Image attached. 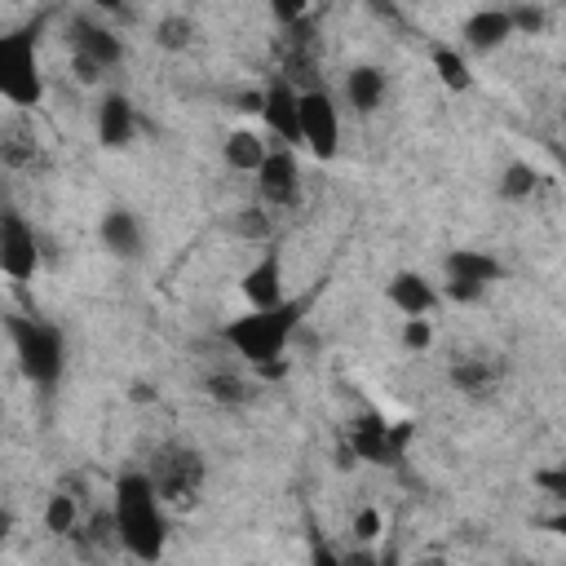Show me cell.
I'll list each match as a JSON object with an SVG mask.
<instances>
[{
  "mask_svg": "<svg viewBox=\"0 0 566 566\" xmlns=\"http://www.w3.org/2000/svg\"><path fill=\"white\" fill-rule=\"evenodd\" d=\"M111 517H115V535L119 548L146 566H155L168 548V517H164V495L155 491L146 469H128L115 478L111 491Z\"/></svg>",
  "mask_w": 566,
  "mask_h": 566,
  "instance_id": "6da1fadb",
  "label": "cell"
},
{
  "mask_svg": "<svg viewBox=\"0 0 566 566\" xmlns=\"http://www.w3.org/2000/svg\"><path fill=\"white\" fill-rule=\"evenodd\" d=\"M305 310H310V296H287V301H279V305H270V310H248V314H239V318H230V323L221 327V340H226L248 367H256L261 376H283V371H287L283 349H287V340L301 332Z\"/></svg>",
  "mask_w": 566,
  "mask_h": 566,
  "instance_id": "7a4b0ae2",
  "label": "cell"
},
{
  "mask_svg": "<svg viewBox=\"0 0 566 566\" xmlns=\"http://www.w3.org/2000/svg\"><path fill=\"white\" fill-rule=\"evenodd\" d=\"M9 340L18 354V367L31 385H57L66 371V340L53 323L40 318H9Z\"/></svg>",
  "mask_w": 566,
  "mask_h": 566,
  "instance_id": "3957f363",
  "label": "cell"
},
{
  "mask_svg": "<svg viewBox=\"0 0 566 566\" xmlns=\"http://www.w3.org/2000/svg\"><path fill=\"white\" fill-rule=\"evenodd\" d=\"M0 97L13 106H40L44 97V75H40L31 27L0 35Z\"/></svg>",
  "mask_w": 566,
  "mask_h": 566,
  "instance_id": "277c9868",
  "label": "cell"
},
{
  "mask_svg": "<svg viewBox=\"0 0 566 566\" xmlns=\"http://www.w3.org/2000/svg\"><path fill=\"white\" fill-rule=\"evenodd\" d=\"M407 442H411V424H407V420L389 424L380 411H363V416H354L349 429H345L349 455H358V460H367V464H398L402 451H407Z\"/></svg>",
  "mask_w": 566,
  "mask_h": 566,
  "instance_id": "5b68a950",
  "label": "cell"
},
{
  "mask_svg": "<svg viewBox=\"0 0 566 566\" xmlns=\"http://www.w3.org/2000/svg\"><path fill=\"white\" fill-rule=\"evenodd\" d=\"M146 473H150L155 491L164 495V504H195V495H199L208 469H203V455H199L195 447L168 442V447L155 455V464H150Z\"/></svg>",
  "mask_w": 566,
  "mask_h": 566,
  "instance_id": "8992f818",
  "label": "cell"
},
{
  "mask_svg": "<svg viewBox=\"0 0 566 566\" xmlns=\"http://www.w3.org/2000/svg\"><path fill=\"white\" fill-rule=\"evenodd\" d=\"M442 274H447V296L460 301V305H469V301H478L491 283L504 279V265H500L491 252H482V248H455V252H447Z\"/></svg>",
  "mask_w": 566,
  "mask_h": 566,
  "instance_id": "52a82bcc",
  "label": "cell"
},
{
  "mask_svg": "<svg viewBox=\"0 0 566 566\" xmlns=\"http://www.w3.org/2000/svg\"><path fill=\"white\" fill-rule=\"evenodd\" d=\"M301 146H310L314 159H332L340 150V111L318 84L301 88Z\"/></svg>",
  "mask_w": 566,
  "mask_h": 566,
  "instance_id": "ba28073f",
  "label": "cell"
},
{
  "mask_svg": "<svg viewBox=\"0 0 566 566\" xmlns=\"http://www.w3.org/2000/svg\"><path fill=\"white\" fill-rule=\"evenodd\" d=\"M71 44H75V71H80V80H97L102 71H111V66L124 62V40L111 27H102V22L80 18L71 27Z\"/></svg>",
  "mask_w": 566,
  "mask_h": 566,
  "instance_id": "9c48e42d",
  "label": "cell"
},
{
  "mask_svg": "<svg viewBox=\"0 0 566 566\" xmlns=\"http://www.w3.org/2000/svg\"><path fill=\"white\" fill-rule=\"evenodd\" d=\"M0 270L13 279V283H27L35 279L40 270V239L31 230V221L22 212H0Z\"/></svg>",
  "mask_w": 566,
  "mask_h": 566,
  "instance_id": "30bf717a",
  "label": "cell"
},
{
  "mask_svg": "<svg viewBox=\"0 0 566 566\" xmlns=\"http://www.w3.org/2000/svg\"><path fill=\"white\" fill-rule=\"evenodd\" d=\"M261 93H265V106H261L265 128H270L283 146H301V88H296L287 75H274Z\"/></svg>",
  "mask_w": 566,
  "mask_h": 566,
  "instance_id": "8fae6325",
  "label": "cell"
},
{
  "mask_svg": "<svg viewBox=\"0 0 566 566\" xmlns=\"http://www.w3.org/2000/svg\"><path fill=\"white\" fill-rule=\"evenodd\" d=\"M256 190L270 208H292L301 199V164H296L292 146H270V155L256 172Z\"/></svg>",
  "mask_w": 566,
  "mask_h": 566,
  "instance_id": "7c38bea8",
  "label": "cell"
},
{
  "mask_svg": "<svg viewBox=\"0 0 566 566\" xmlns=\"http://www.w3.org/2000/svg\"><path fill=\"white\" fill-rule=\"evenodd\" d=\"M239 292L248 296V310H270V305L287 301V292H283V256H279V248H265V252L243 270Z\"/></svg>",
  "mask_w": 566,
  "mask_h": 566,
  "instance_id": "4fadbf2b",
  "label": "cell"
},
{
  "mask_svg": "<svg viewBox=\"0 0 566 566\" xmlns=\"http://www.w3.org/2000/svg\"><path fill=\"white\" fill-rule=\"evenodd\" d=\"M385 296H389V305H394L402 318H429L433 305H438V287H433L420 270H398V274L385 283Z\"/></svg>",
  "mask_w": 566,
  "mask_h": 566,
  "instance_id": "5bb4252c",
  "label": "cell"
},
{
  "mask_svg": "<svg viewBox=\"0 0 566 566\" xmlns=\"http://www.w3.org/2000/svg\"><path fill=\"white\" fill-rule=\"evenodd\" d=\"M504 376V363L491 354V349H473V354H460L451 363V385L469 398H486Z\"/></svg>",
  "mask_w": 566,
  "mask_h": 566,
  "instance_id": "9a60e30c",
  "label": "cell"
},
{
  "mask_svg": "<svg viewBox=\"0 0 566 566\" xmlns=\"http://www.w3.org/2000/svg\"><path fill=\"white\" fill-rule=\"evenodd\" d=\"M133 133H137V111H133V102H128L124 93H106L102 106H97V142L111 146V150H119V146L133 142Z\"/></svg>",
  "mask_w": 566,
  "mask_h": 566,
  "instance_id": "2e32d148",
  "label": "cell"
},
{
  "mask_svg": "<svg viewBox=\"0 0 566 566\" xmlns=\"http://www.w3.org/2000/svg\"><path fill=\"white\" fill-rule=\"evenodd\" d=\"M385 93H389V80H385V71L371 66V62H358V66L345 75V102H349L358 115H376L380 102H385Z\"/></svg>",
  "mask_w": 566,
  "mask_h": 566,
  "instance_id": "e0dca14e",
  "label": "cell"
},
{
  "mask_svg": "<svg viewBox=\"0 0 566 566\" xmlns=\"http://www.w3.org/2000/svg\"><path fill=\"white\" fill-rule=\"evenodd\" d=\"M509 35H517V31H513L509 9H473V13L464 18V44H469V49H478V53L500 49Z\"/></svg>",
  "mask_w": 566,
  "mask_h": 566,
  "instance_id": "ac0fdd59",
  "label": "cell"
},
{
  "mask_svg": "<svg viewBox=\"0 0 566 566\" xmlns=\"http://www.w3.org/2000/svg\"><path fill=\"white\" fill-rule=\"evenodd\" d=\"M97 234H102L106 252H111V256H119V261H128V256H137V252H142V221H137L128 208H111V212L102 217Z\"/></svg>",
  "mask_w": 566,
  "mask_h": 566,
  "instance_id": "d6986e66",
  "label": "cell"
},
{
  "mask_svg": "<svg viewBox=\"0 0 566 566\" xmlns=\"http://www.w3.org/2000/svg\"><path fill=\"white\" fill-rule=\"evenodd\" d=\"M265 155H270L265 137L252 133V128H234V133L226 137V164H230L234 172H261Z\"/></svg>",
  "mask_w": 566,
  "mask_h": 566,
  "instance_id": "ffe728a7",
  "label": "cell"
},
{
  "mask_svg": "<svg viewBox=\"0 0 566 566\" xmlns=\"http://www.w3.org/2000/svg\"><path fill=\"white\" fill-rule=\"evenodd\" d=\"M203 394H208L212 402H221V407H243V402L256 398V385H252L248 376H239V371H212V376L203 380Z\"/></svg>",
  "mask_w": 566,
  "mask_h": 566,
  "instance_id": "44dd1931",
  "label": "cell"
},
{
  "mask_svg": "<svg viewBox=\"0 0 566 566\" xmlns=\"http://www.w3.org/2000/svg\"><path fill=\"white\" fill-rule=\"evenodd\" d=\"M433 71H438V80H442L451 93H464V88L473 84L464 53H460V49H451V44H433Z\"/></svg>",
  "mask_w": 566,
  "mask_h": 566,
  "instance_id": "7402d4cb",
  "label": "cell"
},
{
  "mask_svg": "<svg viewBox=\"0 0 566 566\" xmlns=\"http://www.w3.org/2000/svg\"><path fill=\"white\" fill-rule=\"evenodd\" d=\"M44 526L53 535H80V500L66 491H53L44 504Z\"/></svg>",
  "mask_w": 566,
  "mask_h": 566,
  "instance_id": "603a6c76",
  "label": "cell"
},
{
  "mask_svg": "<svg viewBox=\"0 0 566 566\" xmlns=\"http://www.w3.org/2000/svg\"><path fill=\"white\" fill-rule=\"evenodd\" d=\"M535 168L526 164V159H513L509 168H504V177H500V199H509V203H522V199H531L535 195Z\"/></svg>",
  "mask_w": 566,
  "mask_h": 566,
  "instance_id": "cb8c5ba5",
  "label": "cell"
},
{
  "mask_svg": "<svg viewBox=\"0 0 566 566\" xmlns=\"http://www.w3.org/2000/svg\"><path fill=\"white\" fill-rule=\"evenodd\" d=\"M155 40H159V49H186V44L195 40V22H190L186 13H168V18L155 27Z\"/></svg>",
  "mask_w": 566,
  "mask_h": 566,
  "instance_id": "d4e9b609",
  "label": "cell"
},
{
  "mask_svg": "<svg viewBox=\"0 0 566 566\" xmlns=\"http://www.w3.org/2000/svg\"><path fill=\"white\" fill-rule=\"evenodd\" d=\"M380 531H385L380 509H371V504H367V509H358V513H354V539H358V544H376V539H380Z\"/></svg>",
  "mask_w": 566,
  "mask_h": 566,
  "instance_id": "484cf974",
  "label": "cell"
},
{
  "mask_svg": "<svg viewBox=\"0 0 566 566\" xmlns=\"http://www.w3.org/2000/svg\"><path fill=\"white\" fill-rule=\"evenodd\" d=\"M234 234H243V239H270V217L261 208H243L234 217Z\"/></svg>",
  "mask_w": 566,
  "mask_h": 566,
  "instance_id": "4316f807",
  "label": "cell"
},
{
  "mask_svg": "<svg viewBox=\"0 0 566 566\" xmlns=\"http://www.w3.org/2000/svg\"><path fill=\"white\" fill-rule=\"evenodd\" d=\"M402 345H407L411 354H424V349L433 345V323H429V318H407V323H402Z\"/></svg>",
  "mask_w": 566,
  "mask_h": 566,
  "instance_id": "83f0119b",
  "label": "cell"
},
{
  "mask_svg": "<svg viewBox=\"0 0 566 566\" xmlns=\"http://www.w3.org/2000/svg\"><path fill=\"white\" fill-rule=\"evenodd\" d=\"M345 566H398V553H371L367 544H358L354 553H345Z\"/></svg>",
  "mask_w": 566,
  "mask_h": 566,
  "instance_id": "f1b7e54d",
  "label": "cell"
},
{
  "mask_svg": "<svg viewBox=\"0 0 566 566\" xmlns=\"http://www.w3.org/2000/svg\"><path fill=\"white\" fill-rule=\"evenodd\" d=\"M535 482H539L553 500H562V504H566V464H562V469H539V473H535Z\"/></svg>",
  "mask_w": 566,
  "mask_h": 566,
  "instance_id": "f546056e",
  "label": "cell"
},
{
  "mask_svg": "<svg viewBox=\"0 0 566 566\" xmlns=\"http://www.w3.org/2000/svg\"><path fill=\"white\" fill-rule=\"evenodd\" d=\"M509 18H513V31H539L544 27V9H509Z\"/></svg>",
  "mask_w": 566,
  "mask_h": 566,
  "instance_id": "4dcf8cb0",
  "label": "cell"
},
{
  "mask_svg": "<svg viewBox=\"0 0 566 566\" xmlns=\"http://www.w3.org/2000/svg\"><path fill=\"white\" fill-rule=\"evenodd\" d=\"M310 566H345V553H336L332 544H314L310 548Z\"/></svg>",
  "mask_w": 566,
  "mask_h": 566,
  "instance_id": "1f68e13d",
  "label": "cell"
},
{
  "mask_svg": "<svg viewBox=\"0 0 566 566\" xmlns=\"http://www.w3.org/2000/svg\"><path fill=\"white\" fill-rule=\"evenodd\" d=\"M301 13H305L301 4H274V18H279V22H296Z\"/></svg>",
  "mask_w": 566,
  "mask_h": 566,
  "instance_id": "d6a6232c",
  "label": "cell"
},
{
  "mask_svg": "<svg viewBox=\"0 0 566 566\" xmlns=\"http://www.w3.org/2000/svg\"><path fill=\"white\" fill-rule=\"evenodd\" d=\"M128 398H133V402H155V389H150L146 380H137V385L128 389Z\"/></svg>",
  "mask_w": 566,
  "mask_h": 566,
  "instance_id": "836d02e7",
  "label": "cell"
},
{
  "mask_svg": "<svg viewBox=\"0 0 566 566\" xmlns=\"http://www.w3.org/2000/svg\"><path fill=\"white\" fill-rule=\"evenodd\" d=\"M544 526H548L553 535H562V539H566V509H562V513H553V517H544Z\"/></svg>",
  "mask_w": 566,
  "mask_h": 566,
  "instance_id": "e575fe53",
  "label": "cell"
},
{
  "mask_svg": "<svg viewBox=\"0 0 566 566\" xmlns=\"http://www.w3.org/2000/svg\"><path fill=\"white\" fill-rule=\"evenodd\" d=\"M416 566H447V562H442V557H420Z\"/></svg>",
  "mask_w": 566,
  "mask_h": 566,
  "instance_id": "d590c367",
  "label": "cell"
}]
</instances>
